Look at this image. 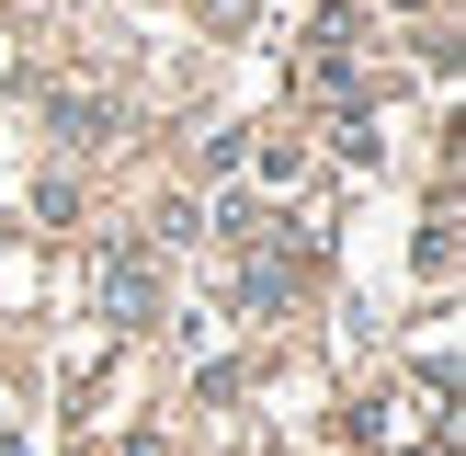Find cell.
Segmentation results:
<instances>
[{
    "label": "cell",
    "mask_w": 466,
    "mask_h": 456,
    "mask_svg": "<svg viewBox=\"0 0 466 456\" xmlns=\"http://www.w3.org/2000/svg\"><path fill=\"white\" fill-rule=\"evenodd\" d=\"M103 319H148V263H137V251H103Z\"/></svg>",
    "instance_id": "6da1fadb"
},
{
    "label": "cell",
    "mask_w": 466,
    "mask_h": 456,
    "mask_svg": "<svg viewBox=\"0 0 466 456\" xmlns=\"http://www.w3.org/2000/svg\"><path fill=\"white\" fill-rule=\"evenodd\" d=\"M46 126H57L68 149H103V137H114V103H91V91H57V103H46Z\"/></svg>",
    "instance_id": "7a4b0ae2"
}]
</instances>
